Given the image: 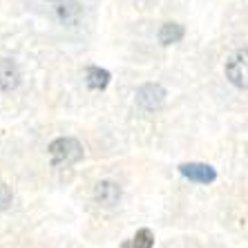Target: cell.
Returning a JSON list of instances; mask_svg holds the SVG:
<instances>
[{
    "label": "cell",
    "instance_id": "obj_1",
    "mask_svg": "<svg viewBox=\"0 0 248 248\" xmlns=\"http://www.w3.org/2000/svg\"><path fill=\"white\" fill-rule=\"evenodd\" d=\"M47 155H49L52 166L67 168V166H74V163H78L83 159V145L72 137H58L49 143Z\"/></svg>",
    "mask_w": 248,
    "mask_h": 248
},
{
    "label": "cell",
    "instance_id": "obj_10",
    "mask_svg": "<svg viewBox=\"0 0 248 248\" xmlns=\"http://www.w3.org/2000/svg\"><path fill=\"white\" fill-rule=\"evenodd\" d=\"M12 202H14V192H12V188L7 184H2L0 181V213L2 210H7V208L12 206Z\"/></svg>",
    "mask_w": 248,
    "mask_h": 248
},
{
    "label": "cell",
    "instance_id": "obj_3",
    "mask_svg": "<svg viewBox=\"0 0 248 248\" xmlns=\"http://www.w3.org/2000/svg\"><path fill=\"white\" fill-rule=\"evenodd\" d=\"M137 103L145 112H155L166 103V90L159 83H145L137 90Z\"/></svg>",
    "mask_w": 248,
    "mask_h": 248
},
{
    "label": "cell",
    "instance_id": "obj_7",
    "mask_svg": "<svg viewBox=\"0 0 248 248\" xmlns=\"http://www.w3.org/2000/svg\"><path fill=\"white\" fill-rule=\"evenodd\" d=\"M83 78H85V85L90 87V90H94V92H103L105 87L110 85L112 74L108 72V69H103V67L90 65V67H85V74H83Z\"/></svg>",
    "mask_w": 248,
    "mask_h": 248
},
{
    "label": "cell",
    "instance_id": "obj_5",
    "mask_svg": "<svg viewBox=\"0 0 248 248\" xmlns=\"http://www.w3.org/2000/svg\"><path fill=\"white\" fill-rule=\"evenodd\" d=\"M121 195H123L121 186L110 179L98 181L96 188H94V199H96L98 206H103V208H114L116 203L121 202Z\"/></svg>",
    "mask_w": 248,
    "mask_h": 248
},
{
    "label": "cell",
    "instance_id": "obj_6",
    "mask_svg": "<svg viewBox=\"0 0 248 248\" xmlns=\"http://www.w3.org/2000/svg\"><path fill=\"white\" fill-rule=\"evenodd\" d=\"M20 85V69L9 58H0V92H12Z\"/></svg>",
    "mask_w": 248,
    "mask_h": 248
},
{
    "label": "cell",
    "instance_id": "obj_2",
    "mask_svg": "<svg viewBox=\"0 0 248 248\" xmlns=\"http://www.w3.org/2000/svg\"><path fill=\"white\" fill-rule=\"evenodd\" d=\"M226 78L239 90H248V49H237L228 56L224 67Z\"/></svg>",
    "mask_w": 248,
    "mask_h": 248
},
{
    "label": "cell",
    "instance_id": "obj_4",
    "mask_svg": "<svg viewBox=\"0 0 248 248\" xmlns=\"http://www.w3.org/2000/svg\"><path fill=\"white\" fill-rule=\"evenodd\" d=\"M179 172L181 177H186L188 181H195V184H213L215 179H217V170H215L213 166H208V163H181L179 166Z\"/></svg>",
    "mask_w": 248,
    "mask_h": 248
},
{
    "label": "cell",
    "instance_id": "obj_8",
    "mask_svg": "<svg viewBox=\"0 0 248 248\" xmlns=\"http://www.w3.org/2000/svg\"><path fill=\"white\" fill-rule=\"evenodd\" d=\"M184 36H186V29H184V25H179V23H166L159 29V43L166 47L179 43Z\"/></svg>",
    "mask_w": 248,
    "mask_h": 248
},
{
    "label": "cell",
    "instance_id": "obj_9",
    "mask_svg": "<svg viewBox=\"0 0 248 248\" xmlns=\"http://www.w3.org/2000/svg\"><path fill=\"white\" fill-rule=\"evenodd\" d=\"M123 246H132V248H152L155 246V235H152L150 228H141V231H137V235H134L132 242L123 244Z\"/></svg>",
    "mask_w": 248,
    "mask_h": 248
}]
</instances>
